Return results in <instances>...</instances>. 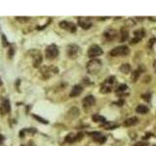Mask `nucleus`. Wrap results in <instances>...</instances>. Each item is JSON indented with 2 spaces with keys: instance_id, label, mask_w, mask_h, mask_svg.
I'll return each instance as SVG.
<instances>
[{
  "instance_id": "obj_31",
  "label": "nucleus",
  "mask_w": 156,
  "mask_h": 146,
  "mask_svg": "<svg viewBox=\"0 0 156 146\" xmlns=\"http://www.w3.org/2000/svg\"><path fill=\"white\" fill-rule=\"evenodd\" d=\"M14 49H13V48L12 47H11L10 48V49H9V58H12L13 57V56H14Z\"/></svg>"
},
{
  "instance_id": "obj_6",
  "label": "nucleus",
  "mask_w": 156,
  "mask_h": 146,
  "mask_svg": "<svg viewBox=\"0 0 156 146\" xmlns=\"http://www.w3.org/2000/svg\"><path fill=\"white\" fill-rule=\"evenodd\" d=\"M80 54V48L75 44H70L66 47V55L70 58H75Z\"/></svg>"
},
{
  "instance_id": "obj_19",
  "label": "nucleus",
  "mask_w": 156,
  "mask_h": 146,
  "mask_svg": "<svg viewBox=\"0 0 156 146\" xmlns=\"http://www.w3.org/2000/svg\"><path fill=\"white\" fill-rule=\"evenodd\" d=\"M128 37H129V31H128V29L125 28V27H122V28H121V39H120V41H121V42L126 41V40L128 39Z\"/></svg>"
},
{
  "instance_id": "obj_20",
  "label": "nucleus",
  "mask_w": 156,
  "mask_h": 146,
  "mask_svg": "<svg viewBox=\"0 0 156 146\" xmlns=\"http://www.w3.org/2000/svg\"><path fill=\"white\" fill-rule=\"evenodd\" d=\"M101 126H103L104 128H106V130H113L115 128H117L119 125L115 124V123H112V122H106V123H104Z\"/></svg>"
},
{
  "instance_id": "obj_38",
  "label": "nucleus",
  "mask_w": 156,
  "mask_h": 146,
  "mask_svg": "<svg viewBox=\"0 0 156 146\" xmlns=\"http://www.w3.org/2000/svg\"><path fill=\"white\" fill-rule=\"evenodd\" d=\"M21 146H23V145H21Z\"/></svg>"
},
{
  "instance_id": "obj_32",
  "label": "nucleus",
  "mask_w": 156,
  "mask_h": 146,
  "mask_svg": "<svg viewBox=\"0 0 156 146\" xmlns=\"http://www.w3.org/2000/svg\"><path fill=\"white\" fill-rule=\"evenodd\" d=\"M142 97H144V99H146V100H147V101H149V100H150V94L144 95H142Z\"/></svg>"
},
{
  "instance_id": "obj_13",
  "label": "nucleus",
  "mask_w": 156,
  "mask_h": 146,
  "mask_svg": "<svg viewBox=\"0 0 156 146\" xmlns=\"http://www.w3.org/2000/svg\"><path fill=\"white\" fill-rule=\"evenodd\" d=\"M83 91V88L80 86V85H75V86L72 88L71 92H70V97H78Z\"/></svg>"
},
{
  "instance_id": "obj_7",
  "label": "nucleus",
  "mask_w": 156,
  "mask_h": 146,
  "mask_svg": "<svg viewBox=\"0 0 156 146\" xmlns=\"http://www.w3.org/2000/svg\"><path fill=\"white\" fill-rule=\"evenodd\" d=\"M59 26L61 29H64V30H68L69 32H75L76 31V25L73 23L68 22V21H63L59 23Z\"/></svg>"
},
{
  "instance_id": "obj_5",
  "label": "nucleus",
  "mask_w": 156,
  "mask_h": 146,
  "mask_svg": "<svg viewBox=\"0 0 156 146\" xmlns=\"http://www.w3.org/2000/svg\"><path fill=\"white\" fill-rule=\"evenodd\" d=\"M103 53H104L103 49H101L99 46H98V45H93V46H91L88 50V56H89V58H95L97 57H99V56L103 55Z\"/></svg>"
},
{
  "instance_id": "obj_21",
  "label": "nucleus",
  "mask_w": 156,
  "mask_h": 146,
  "mask_svg": "<svg viewBox=\"0 0 156 146\" xmlns=\"http://www.w3.org/2000/svg\"><path fill=\"white\" fill-rule=\"evenodd\" d=\"M141 73H142V69H141V68H139V69L133 71V74H132V77H131L132 81H133V82H137V81H138V79L139 78V75H141Z\"/></svg>"
},
{
  "instance_id": "obj_3",
  "label": "nucleus",
  "mask_w": 156,
  "mask_h": 146,
  "mask_svg": "<svg viewBox=\"0 0 156 146\" xmlns=\"http://www.w3.org/2000/svg\"><path fill=\"white\" fill-rule=\"evenodd\" d=\"M129 53H130V50H129L128 46L126 45H121V46H118L114 49H112L110 51V56L112 57H119V56H127Z\"/></svg>"
},
{
  "instance_id": "obj_23",
  "label": "nucleus",
  "mask_w": 156,
  "mask_h": 146,
  "mask_svg": "<svg viewBox=\"0 0 156 146\" xmlns=\"http://www.w3.org/2000/svg\"><path fill=\"white\" fill-rule=\"evenodd\" d=\"M120 71L122 73L124 74H127L131 71V66L130 64H128V63H124V64H122L120 66Z\"/></svg>"
},
{
  "instance_id": "obj_4",
  "label": "nucleus",
  "mask_w": 156,
  "mask_h": 146,
  "mask_svg": "<svg viewBox=\"0 0 156 146\" xmlns=\"http://www.w3.org/2000/svg\"><path fill=\"white\" fill-rule=\"evenodd\" d=\"M58 55H59V49L55 44L48 46L46 51H45V57L48 60H54L55 58L58 57Z\"/></svg>"
},
{
  "instance_id": "obj_27",
  "label": "nucleus",
  "mask_w": 156,
  "mask_h": 146,
  "mask_svg": "<svg viewBox=\"0 0 156 146\" xmlns=\"http://www.w3.org/2000/svg\"><path fill=\"white\" fill-rule=\"evenodd\" d=\"M16 20L18 21V22H21V23H28L29 20H30V18L28 17H16Z\"/></svg>"
},
{
  "instance_id": "obj_15",
  "label": "nucleus",
  "mask_w": 156,
  "mask_h": 146,
  "mask_svg": "<svg viewBox=\"0 0 156 146\" xmlns=\"http://www.w3.org/2000/svg\"><path fill=\"white\" fill-rule=\"evenodd\" d=\"M11 106H10V102L8 99H4L1 103V106H0V110H1L2 113H8L10 112Z\"/></svg>"
},
{
  "instance_id": "obj_39",
  "label": "nucleus",
  "mask_w": 156,
  "mask_h": 146,
  "mask_svg": "<svg viewBox=\"0 0 156 146\" xmlns=\"http://www.w3.org/2000/svg\"><path fill=\"white\" fill-rule=\"evenodd\" d=\"M154 146H155V145H154Z\"/></svg>"
},
{
  "instance_id": "obj_24",
  "label": "nucleus",
  "mask_w": 156,
  "mask_h": 146,
  "mask_svg": "<svg viewBox=\"0 0 156 146\" xmlns=\"http://www.w3.org/2000/svg\"><path fill=\"white\" fill-rule=\"evenodd\" d=\"M134 34H135V38L141 40L142 37L146 35V32H144V29H139V30H136L135 32H134Z\"/></svg>"
},
{
  "instance_id": "obj_25",
  "label": "nucleus",
  "mask_w": 156,
  "mask_h": 146,
  "mask_svg": "<svg viewBox=\"0 0 156 146\" xmlns=\"http://www.w3.org/2000/svg\"><path fill=\"white\" fill-rule=\"evenodd\" d=\"M128 90V86L126 84H121V85H119L118 86V88L116 89V93H125L126 91Z\"/></svg>"
},
{
  "instance_id": "obj_36",
  "label": "nucleus",
  "mask_w": 156,
  "mask_h": 146,
  "mask_svg": "<svg viewBox=\"0 0 156 146\" xmlns=\"http://www.w3.org/2000/svg\"><path fill=\"white\" fill-rule=\"evenodd\" d=\"M153 66H154V69H155V71H156V60L154 62V63H153Z\"/></svg>"
},
{
  "instance_id": "obj_9",
  "label": "nucleus",
  "mask_w": 156,
  "mask_h": 146,
  "mask_svg": "<svg viewBox=\"0 0 156 146\" xmlns=\"http://www.w3.org/2000/svg\"><path fill=\"white\" fill-rule=\"evenodd\" d=\"M104 36L107 41H113L114 39L117 37V31L115 30V29L109 28V29H107V30L104 31Z\"/></svg>"
},
{
  "instance_id": "obj_11",
  "label": "nucleus",
  "mask_w": 156,
  "mask_h": 146,
  "mask_svg": "<svg viewBox=\"0 0 156 146\" xmlns=\"http://www.w3.org/2000/svg\"><path fill=\"white\" fill-rule=\"evenodd\" d=\"M82 103H83V105H84V107H86V108L91 107V106H93L96 103V99L93 95H87V97H85L84 99H83Z\"/></svg>"
},
{
  "instance_id": "obj_12",
  "label": "nucleus",
  "mask_w": 156,
  "mask_h": 146,
  "mask_svg": "<svg viewBox=\"0 0 156 146\" xmlns=\"http://www.w3.org/2000/svg\"><path fill=\"white\" fill-rule=\"evenodd\" d=\"M78 25H79L83 29H89L92 26V23L87 18H79L78 20Z\"/></svg>"
},
{
  "instance_id": "obj_17",
  "label": "nucleus",
  "mask_w": 156,
  "mask_h": 146,
  "mask_svg": "<svg viewBox=\"0 0 156 146\" xmlns=\"http://www.w3.org/2000/svg\"><path fill=\"white\" fill-rule=\"evenodd\" d=\"M79 113H80V111L77 107H71L70 109L68 110V116L69 117V118L74 119V118H76V117L79 116Z\"/></svg>"
},
{
  "instance_id": "obj_30",
  "label": "nucleus",
  "mask_w": 156,
  "mask_h": 146,
  "mask_svg": "<svg viewBox=\"0 0 156 146\" xmlns=\"http://www.w3.org/2000/svg\"><path fill=\"white\" fill-rule=\"evenodd\" d=\"M83 135H84V134L83 132H79L78 134H76V140H80L83 138Z\"/></svg>"
},
{
  "instance_id": "obj_10",
  "label": "nucleus",
  "mask_w": 156,
  "mask_h": 146,
  "mask_svg": "<svg viewBox=\"0 0 156 146\" xmlns=\"http://www.w3.org/2000/svg\"><path fill=\"white\" fill-rule=\"evenodd\" d=\"M88 134H90L91 136L93 137V139L95 140V141L99 142V143H104V142H106V137L104 136V135L99 132H88Z\"/></svg>"
},
{
  "instance_id": "obj_29",
  "label": "nucleus",
  "mask_w": 156,
  "mask_h": 146,
  "mask_svg": "<svg viewBox=\"0 0 156 146\" xmlns=\"http://www.w3.org/2000/svg\"><path fill=\"white\" fill-rule=\"evenodd\" d=\"M2 42H3V46L4 47H7L8 46V42L5 38V35H2Z\"/></svg>"
},
{
  "instance_id": "obj_26",
  "label": "nucleus",
  "mask_w": 156,
  "mask_h": 146,
  "mask_svg": "<svg viewBox=\"0 0 156 146\" xmlns=\"http://www.w3.org/2000/svg\"><path fill=\"white\" fill-rule=\"evenodd\" d=\"M66 142H69V143H72V142H74V141H76V135H74V134H72L66 135Z\"/></svg>"
},
{
  "instance_id": "obj_14",
  "label": "nucleus",
  "mask_w": 156,
  "mask_h": 146,
  "mask_svg": "<svg viewBox=\"0 0 156 146\" xmlns=\"http://www.w3.org/2000/svg\"><path fill=\"white\" fill-rule=\"evenodd\" d=\"M42 62V56L38 51H35V55L33 56V65L34 67H39Z\"/></svg>"
},
{
  "instance_id": "obj_35",
  "label": "nucleus",
  "mask_w": 156,
  "mask_h": 146,
  "mask_svg": "<svg viewBox=\"0 0 156 146\" xmlns=\"http://www.w3.org/2000/svg\"><path fill=\"white\" fill-rule=\"evenodd\" d=\"M149 135H152V134H146V136H144V139H146V138H149V137H150V136H149Z\"/></svg>"
},
{
  "instance_id": "obj_8",
  "label": "nucleus",
  "mask_w": 156,
  "mask_h": 146,
  "mask_svg": "<svg viewBox=\"0 0 156 146\" xmlns=\"http://www.w3.org/2000/svg\"><path fill=\"white\" fill-rule=\"evenodd\" d=\"M53 70L55 71V72H57V71H58L57 68H55L54 66H52V67H49V66L44 65L41 69H40V74H42L43 78H44V79H47V78H49V77L51 76V74H53Z\"/></svg>"
},
{
  "instance_id": "obj_16",
  "label": "nucleus",
  "mask_w": 156,
  "mask_h": 146,
  "mask_svg": "<svg viewBox=\"0 0 156 146\" xmlns=\"http://www.w3.org/2000/svg\"><path fill=\"white\" fill-rule=\"evenodd\" d=\"M139 123V119L137 117H131L128 118L127 120L124 121V126L125 127H133Z\"/></svg>"
},
{
  "instance_id": "obj_2",
  "label": "nucleus",
  "mask_w": 156,
  "mask_h": 146,
  "mask_svg": "<svg viewBox=\"0 0 156 146\" xmlns=\"http://www.w3.org/2000/svg\"><path fill=\"white\" fill-rule=\"evenodd\" d=\"M115 77L114 76H110L107 79L104 80V82L101 84V94H108V93L111 92L112 90V86L115 83Z\"/></svg>"
},
{
  "instance_id": "obj_37",
  "label": "nucleus",
  "mask_w": 156,
  "mask_h": 146,
  "mask_svg": "<svg viewBox=\"0 0 156 146\" xmlns=\"http://www.w3.org/2000/svg\"><path fill=\"white\" fill-rule=\"evenodd\" d=\"M2 84H3V83H2V80L0 79V86H2Z\"/></svg>"
},
{
  "instance_id": "obj_18",
  "label": "nucleus",
  "mask_w": 156,
  "mask_h": 146,
  "mask_svg": "<svg viewBox=\"0 0 156 146\" xmlns=\"http://www.w3.org/2000/svg\"><path fill=\"white\" fill-rule=\"evenodd\" d=\"M92 119H93V121L94 122H96V123H106V118H104V116H101V115H99V114H95V115H93L92 116Z\"/></svg>"
},
{
  "instance_id": "obj_22",
  "label": "nucleus",
  "mask_w": 156,
  "mask_h": 146,
  "mask_svg": "<svg viewBox=\"0 0 156 146\" xmlns=\"http://www.w3.org/2000/svg\"><path fill=\"white\" fill-rule=\"evenodd\" d=\"M136 111L138 113H139V114H146L147 112H148V108L146 107V105H139L138 107L136 108Z\"/></svg>"
},
{
  "instance_id": "obj_34",
  "label": "nucleus",
  "mask_w": 156,
  "mask_h": 146,
  "mask_svg": "<svg viewBox=\"0 0 156 146\" xmlns=\"http://www.w3.org/2000/svg\"><path fill=\"white\" fill-rule=\"evenodd\" d=\"M153 42H156V38H152L151 40H150V42H149V43H150V44H149V47H150V48H151V47H152V45L154 44V43H153Z\"/></svg>"
},
{
  "instance_id": "obj_1",
  "label": "nucleus",
  "mask_w": 156,
  "mask_h": 146,
  "mask_svg": "<svg viewBox=\"0 0 156 146\" xmlns=\"http://www.w3.org/2000/svg\"><path fill=\"white\" fill-rule=\"evenodd\" d=\"M101 66H103V63L98 58H92L88 63H87V71L90 74H95L99 73V70L101 69Z\"/></svg>"
},
{
  "instance_id": "obj_28",
  "label": "nucleus",
  "mask_w": 156,
  "mask_h": 146,
  "mask_svg": "<svg viewBox=\"0 0 156 146\" xmlns=\"http://www.w3.org/2000/svg\"><path fill=\"white\" fill-rule=\"evenodd\" d=\"M33 117L35 119H37V120H39V122H41V123H44V124H48V121H46L45 119H43L41 118V117H39V116H37V115H33Z\"/></svg>"
},
{
  "instance_id": "obj_33",
  "label": "nucleus",
  "mask_w": 156,
  "mask_h": 146,
  "mask_svg": "<svg viewBox=\"0 0 156 146\" xmlns=\"http://www.w3.org/2000/svg\"><path fill=\"white\" fill-rule=\"evenodd\" d=\"M134 146H148V145H147V143H146V142H138Z\"/></svg>"
}]
</instances>
